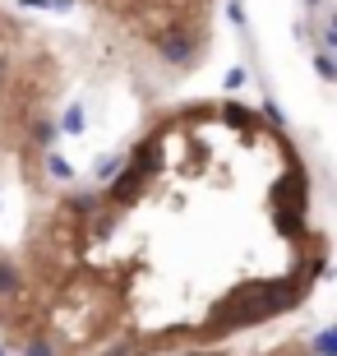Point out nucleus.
I'll return each instance as SVG.
<instances>
[{
	"label": "nucleus",
	"mask_w": 337,
	"mask_h": 356,
	"mask_svg": "<svg viewBox=\"0 0 337 356\" xmlns=\"http://www.w3.org/2000/svg\"><path fill=\"white\" fill-rule=\"evenodd\" d=\"M153 51L167 60V65H190L195 60V33L185 24H171V28H162V33H153Z\"/></svg>",
	"instance_id": "obj_1"
},
{
	"label": "nucleus",
	"mask_w": 337,
	"mask_h": 356,
	"mask_svg": "<svg viewBox=\"0 0 337 356\" xmlns=\"http://www.w3.org/2000/svg\"><path fill=\"white\" fill-rule=\"evenodd\" d=\"M143 190H148V176H143V172H134L130 162H125V167L116 172V181H111V185L102 190V204L120 213V209H130V204H139V195H143Z\"/></svg>",
	"instance_id": "obj_2"
},
{
	"label": "nucleus",
	"mask_w": 337,
	"mask_h": 356,
	"mask_svg": "<svg viewBox=\"0 0 337 356\" xmlns=\"http://www.w3.org/2000/svg\"><path fill=\"white\" fill-rule=\"evenodd\" d=\"M157 162H162V144H157V134H148L139 148H134V158H130V167L134 172H143L148 181H153V172H157Z\"/></svg>",
	"instance_id": "obj_3"
},
{
	"label": "nucleus",
	"mask_w": 337,
	"mask_h": 356,
	"mask_svg": "<svg viewBox=\"0 0 337 356\" xmlns=\"http://www.w3.org/2000/svg\"><path fill=\"white\" fill-rule=\"evenodd\" d=\"M0 296H5V301L24 296V273H19L14 259H0Z\"/></svg>",
	"instance_id": "obj_4"
},
{
	"label": "nucleus",
	"mask_w": 337,
	"mask_h": 356,
	"mask_svg": "<svg viewBox=\"0 0 337 356\" xmlns=\"http://www.w3.org/2000/svg\"><path fill=\"white\" fill-rule=\"evenodd\" d=\"M217 116L227 120V125H236V130H249V125H254V111H249L245 102H236V97H227V102L217 106Z\"/></svg>",
	"instance_id": "obj_5"
},
{
	"label": "nucleus",
	"mask_w": 337,
	"mask_h": 356,
	"mask_svg": "<svg viewBox=\"0 0 337 356\" xmlns=\"http://www.w3.org/2000/svg\"><path fill=\"white\" fill-rule=\"evenodd\" d=\"M277 232H282V236H296V232H305V204L277 209Z\"/></svg>",
	"instance_id": "obj_6"
},
{
	"label": "nucleus",
	"mask_w": 337,
	"mask_h": 356,
	"mask_svg": "<svg viewBox=\"0 0 337 356\" xmlns=\"http://www.w3.org/2000/svg\"><path fill=\"white\" fill-rule=\"evenodd\" d=\"M28 134H33V144H38L42 153H47V148L56 144V134H60V125H56V120H47V116H38L33 125H28Z\"/></svg>",
	"instance_id": "obj_7"
},
{
	"label": "nucleus",
	"mask_w": 337,
	"mask_h": 356,
	"mask_svg": "<svg viewBox=\"0 0 337 356\" xmlns=\"http://www.w3.org/2000/svg\"><path fill=\"white\" fill-rule=\"evenodd\" d=\"M24 356H56V343L47 338V333H33L24 343Z\"/></svg>",
	"instance_id": "obj_8"
},
{
	"label": "nucleus",
	"mask_w": 337,
	"mask_h": 356,
	"mask_svg": "<svg viewBox=\"0 0 337 356\" xmlns=\"http://www.w3.org/2000/svg\"><path fill=\"white\" fill-rule=\"evenodd\" d=\"M314 356H337V329H319L314 333Z\"/></svg>",
	"instance_id": "obj_9"
},
{
	"label": "nucleus",
	"mask_w": 337,
	"mask_h": 356,
	"mask_svg": "<svg viewBox=\"0 0 337 356\" xmlns=\"http://www.w3.org/2000/svg\"><path fill=\"white\" fill-rule=\"evenodd\" d=\"M83 125H88L83 106H69V111H65V120H60V130H65V134H83Z\"/></svg>",
	"instance_id": "obj_10"
},
{
	"label": "nucleus",
	"mask_w": 337,
	"mask_h": 356,
	"mask_svg": "<svg viewBox=\"0 0 337 356\" xmlns=\"http://www.w3.org/2000/svg\"><path fill=\"white\" fill-rule=\"evenodd\" d=\"M120 167H125V158H120V153H106V158H97V176H102V181H111Z\"/></svg>",
	"instance_id": "obj_11"
},
{
	"label": "nucleus",
	"mask_w": 337,
	"mask_h": 356,
	"mask_svg": "<svg viewBox=\"0 0 337 356\" xmlns=\"http://www.w3.org/2000/svg\"><path fill=\"white\" fill-rule=\"evenodd\" d=\"M314 70H319V79H324V83H333V79H337V70H333V51H319V56H314Z\"/></svg>",
	"instance_id": "obj_12"
},
{
	"label": "nucleus",
	"mask_w": 337,
	"mask_h": 356,
	"mask_svg": "<svg viewBox=\"0 0 337 356\" xmlns=\"http://www.w3.org/2000/svg\"><path fill=\"white\" fill-rule=\"evenodd\" d=\"M47 172H51V176H60V181H69V176H74V167H69L65 158H56V153H47Z\"/></svg>",
	"instance_id": "obj_13"
},
{
	"label": "nucleus",
	"mask_w": 337,
	"mask_h": 356,
	"mask_svg": "<svg viewBox=\"0 0 337 356\" xmlns=\"http://www.w3.org/2000/svg\"><path fill=\"white\" fill-rule=\"evenodd\" d=\"M263 116H268L272 125H277V130H286V116H282V106L272 102V97H268V102H263Z\"/></svg>",
	"instance_id": "obj_14"
},
{
	"label": "nucleus",
	"mask_w": 337,
	"mask_h": 356,
	"mask_svg": "<svg viewBox=\"0 0 337 356\" xmlns=\"http://www.w3.org/2000/svg\"><path fill=\"white\" fill-rule=\"evenodd\" d=\"M222 83H227V92H236L240 83H245V70H227V79H222Z\"/></svg>",
	"instance_id": "obj_15"
},
{
	"label": "nucleus",
	"mask_w": 337,
	"mask_h": 356,
	"mask_svg": "<svg viewBox=\"0 0 337 356\" xmlns=\"http://www.w3.org/2000/svg\"><path fill=\"white\" fill-rule=\"evenodd\" d=\"M106 356H134V343H130V338H125V343H111Z\"/></svg>",
	"instance_id": "obj_16"
},
{
	"label": "nucleus",
	"mask_w": 337,
	"mask_h": 356,
	"mask_svg": "<svg viewBox=\"0 0 337 356\" xmlns=\"http://www.w3.org/2000/svg\"><path fill=\"white\" fill-rule=\"evenodd\" d=\"M305 5H310V10H319V5H324V0H305Z\"/></svg>",
	"instance_id": "obj_17"
},
{
	"label": "nucleus",
	"mask_w": 337,
	"mask_h": 356,
	"mask_svg": "<svg viewBox=\"0 0 337 356\" xmlns=\"http://www.w3.org/2000/svg\"><path fill=\"white\" fill-rule=\"evenodd\" d=\"M195 356H222V352H195Z\"/></svg>",
	"instance_id": "obj_18"
},
{
	"label": "nucleus",
	"mask_w": 337,
	"mask_h": 356,
	"mask_svg": "<svg viewBox=\"0 0 337 356\" xmlns=\"http://www.w3.org/2000/svg\"><path fill=\"white\" fill-rule=\"evenodd\" d=\"M0 356H10V347H5V343H0Z\"/></svg>",
	"instance_id": "obj_19"
},
{
	"label": "nucleus",
	"mask_w": 337,
	"mask_h": 356,
	"mask_svg": "<svg viewBox=\"0 0 337 356\" xmlns=\"http://www.w3.org/2000/svg\"><path fill=\"white\" fill-rule=\"evenodd\" d=\"M0 70H5V56H0Z\"/></svg>",
	"instance_id": "obj_20"
}]
</instances>
